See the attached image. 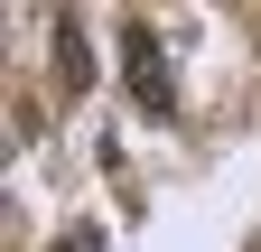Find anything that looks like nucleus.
I'll return each instance as SVG.
<instances>
[{
	"mask_svg": "<svg viewBox=\"0 0 261 252\" xmlns=\"http://www.w3.org/2000/svg\"><path fill=\"white\" fill-rule=\"evenodd\" d=\"M121 56H130V93H140L149 112H168V66H159V38H149V28H130Z\"/></svg>",
	"mask_w": 261,
	"mask_h": 252,
	"instance_id": "obj_1",
	"label": "nucleus"
}]
</instances>
